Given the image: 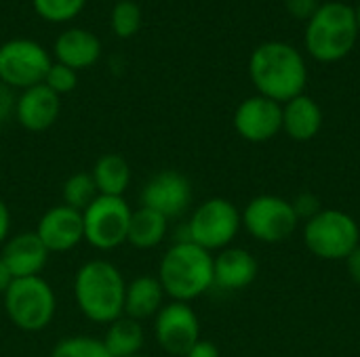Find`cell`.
Here are the masks:
<instances>
[{
  "label": "cell",
  "instance_id": "4",
  "mask_svg": "<svg viewBox=\"0 0 360 357\" xmlns=\"http://www.w3.org/2000/svg\"><path fill=\"white\" fill-rule=\"evenodd\" d=\"M359 40L356 11L344 2H327L308 19L304 42L308 53L321 63L344 59Z\"/></svg>",
  "mask_w": 360,
  "mask_h": 357
},
{
  "label": "cell",
  "instance_id": "24",
  "mask_svg": "<svg viewBox=\"0 0 360 357\" xmlns=\"http://www.w3.org/2000/svg\"><path fill=\"white\" fill-rule=\"evenodd\" d=\"M97 196L99 191L95 187L91 173H74L72 177L65 179L61 187V204L80 213H84Z\"/></svg>",
  "mask_w": 360,
  "mask_h": 357
},
{
  "label": "cell",
  "instance_id": "30",
  "mask_svg": "<svg viewBox=\"0 0 360 357\" xmlns=\"http://www.w3.org/2000/svg\"><path fill=\"white\" fill-rule=\"evenodd\" d=\"M319 6L316 0H287V11L297 19H310Z\"/></svg>",
  "mask_w": 360,
  "mask_h": 357
},
{
  "label": "cell",
  "instance_id": "35",
  "mask_svg": "<svg viewBox=\"0 0 360 357\" xmlns=\"http://www.w3.org/2000/svg\"><path fill=\"white\" fill-rule=\"evenodd\" d=\"M15 278L11 276V271H8V267H6V263L2 261V257H0V295H4L6 292V288L11 286V282H13Z\"/></svg>",
  "mask_w": 360,
  "mask_h": 357
},
{
  "label": "cell",
  "instance_id": "13",
  "mask_svg": "<svg viewBox=\"0 0 360 357\" xmlns=\"http://www.w3.org/2000/svg\"><path fill=\"white\" fill-rule=\"evenodd\" d=\"M234 128L249 143H266L283 130V105L262 95L249 97L234 112Z\"/></svg>",
  "mask_w": 360,
  "mask_h": 357
},
{
  "label": "cell",
  "instance_id": "31",
  "mask_svg": "<svg viewBox=\"0 0 360 357\" xmlns=\"http://www.w3.org/2000/svg\"><path fill=\"white\" fill-rule=\"evenodd\" d=\"M15 95H13V88L6 86L4 82H0V122H4L13 112H15Z\"/></svg>",
  "mask_w": 360,
  "mask_h": 357
},
{
  "label": "cell",
  "instance_id": "10",
  "mask_svg": "<svg viewBox=\"0 0 360 357\" xmlns=\"http://www.w3.org/2000/svg\"><path fill=\"white\" fill-rule=\"evenodd\" d=\"M51 63L42 44L30 38H13L0 46V82L11 88H32L44 82Z\"/></svg>",
  "mask_w": 360,
  "mask_h": 357
},
{
  "label": "cell",
  "instance_id": "20",
  "mask_svg": "<svg viewBox=\"0 0 360 357\" xmlns=\"http://www.w3.org/2000/svg\"><path fill=\"white\" fill-rule=\"evenodd\" d=\"M165 290L156 276H139L127 282L124 290V316L137 322L156 318V314L165 307Z\"/></svg>",
  "mask_w": 360,
  "mask_h": 357
},
{
  "label": "cell",
  "instance_id": "36",
  "mask_svg": "<svg viewBox=\"0 0 360 357\" xmlns=\"http://www.w3.org/2000/svg\"><path fill=\"white\" fill-rule=\"evenodd\" d=\"M356 11V23H359V36H360V4L354 8Z\"/></svg>",
  "mask_w": 360,
  "mask_h": 357
},
{
  "label": "cell",
  "instance_id": "7",
  "mask_svg": "<svg viewBox=\"0 0 360 357\" xmlns=\"http://www.w3.org/2000/svg\"><path fill=\"white\" fill-rule=\"evenodd\" d=\"M240 229L243 217L236 204L226 198H209L190 215L184 238L213 255L232 246Z\"/></svg>",
  "mask_w": 360,
  "mask_h": 357
},
{
  "label": "cell",
  "instance_id": "22",
  "mask_svg": "<svg viewBox=\"0 0 360 357\" xmlns=\"http://www.w3.org/2000/svg\"><path fill=\"white\" fill-rule=\"evenodd\" d=\"M167 234H169V219H165L162 215H158L152 208L139 206L131 215L127 244H131L139 250H150V248H156L158 244H162Z\"/></svg>",
  "mask_w": 360,
  "mask_h": 357
},
{
  "label": "cell",
  "instance_id": "37",
  "mask_svg": "<svg viewBox=\"0 0 360 357\" xmlns=\"http://www.w3.org/2000/svg\"><path fill=\"white\" fill-rule=\"evenodd\" d=\"M131 357H148V356H141V353H137V356H131Z\"/></svg>",
  "mask_w": 360,
  "mask_h": 357
},
{
  "label": "cell",
  "instance_id": "21",
  "mask_svg": "<svg viewBox=\"0 0 360 357\" xmlns=\"http://www.w3.org/2000/svg\"><path fill=\"white\" fill-rule=\"evenodd\" d=\"M91 177L99 196L124 198L131 185V166L120 154H103L101 158H97Z\"/></svg>",
  "mask_w": 360,
  "mask_h": 357
},
{
  "label": "cell",
  "instance_id": "2",
  "mask_svg": "<svg viewBox=\"0 0 360 357\" xmlns=\"http://www.w3.org/2000/svg\"><path fill=\"white\" fill-rule=\"evenodd\" d=\"M124 290L127 282L120 269L105 259L86 261L74 276L76 307L95 324L108 326L124 316Z\"/></svg>",
  "mask_w": 360,
  "mask_h": 357
},
{
  "label": "cell",
  "instance_id": "27",
  "mask_svg": "<svg viewBox=\"0 0 360 357\" xmlns=\"http://www.w3.org/2000/svg\"><path fill=\"white\" fill-rule=\"evenodd\" d=\"M32 2H34V11L51 23H63L74 19L76 15H80V11L86 4V0H32Z\"/></svg>",
  "mask_w": 360,
  "mask_h": 357
},
{
  "label": "cell",
  "instance_id": "12",
  "mask_svg": "<svg viewBox=\"0 0 360 357\" xmlns=\"http://www.w3.org/2000/svg\"><path fill=\"white\" fill-rule=\"evenodd\" d=\"M192 204V183L179 170H160L141 189V206L165 219H179Z\"/></svg>",
  "mask_w": 360,
  "mask_h": 357
},
{
  "label": "cell",
  "instance_id": "19",
  "mask_svg": "<svg viewBox=\"0 0 360 357\" xmlns=\"http://www.w3.org/2000/svg\"><path fill=\"white\" fill-rule=\"evenodd\" d=\"M323 128V109L321 105L308 97L300 95L287 103H283V133L293 141H310Z\"/></svg>",
  "mask_w": 360,
  "mask_h": 357
},
{
  "label": "cell",
  "instance_id": "8",
  "mask_svg": "<svg viewBox=\"0 0 360 357\" xmlns=\"http://www.w3.org/2000/svg\"><path fill=\"white\" fill-rule=\"evenodd\" d=\"M240 217L247 234L264 244H281L289 240L300 225L291 200L272 194H262L249 200L245 210H240Z\"/></svg>",
  "mask_w": 360,
  "mask_h": 357
},
{
  "label": "cell",
  "instance_id": "23",
  "mask_svg": "<svg viewBox=\"0 0 360 357\" xmlns=\"http://www.w3.org/2000/svg\"><path fill=\"white\" fill-rule=\"evenodd\" d=\"M101 341L112 357L137 356V353H141V347H143L141 322L120 316L118 320L108 324V330Z\"/></svg>",
  "mask_w": 360,
  "mask_h": 357
},
{
  "label": "cell",
  "instance_id": "26",
  "mask_svg": "<svg viewBox=\"0 0 360 357\" xmlns=\"http://www.w3.org/2000/svg\"><path fill=\"white\" fill-rule=\"evenodd\" d=\"M110 25L112 32L118 38H131L139 32L141 27V8L133 0H120L114 4L112 15H110Z\"/></svg>",
  "mask_w": 360,
  "mask_h": 357
},
{
  "label": "cell",
  "instance_id": "5",
  "mask_svg": "<svg viewBox=\"0 0 360 357\" xmlns=\"http://www.w3.org/2000/svg\"><path fill=\"white\" fill-rule=\"evenodd\" d=\"M306 248L323 261H346L360 246L359 221L340 208H323L304 223Z\"/></svg>",
  "mask_w": 360,
  "mask_h": 357
},
{
  "label": "cell",
  "instance_id": "9",
  "mask_svg": "<svg viewBox=\"0 0 360 357\" xmlns=\"http://www.w3.org/2000/svg\"><path fill=\"white\" fill-rule=\"evenodd\" d=\"M131 215L133 208L124 198L97 196L93 204L82 213L84 242L97 250H114L127 244Z\"/></svg>",
  "mask_w": 360,
  "mask_h": 357
},
{
  "label": "cell",
  "instance_id": "28",
  "mask_svg": "<svg viewBox=\"0 0 360 357\" xmlns=\"http://www.w3.org/2000/svg\"><path fill=\"white\" fill-rule=\"evenodd\" d=\"M42 84H46L55 95H68V93H72L74 88H76V84H78V74H76V69H72V67H68V65H63V63H51V67H49V72H46V76H44V82Z\"/></svg>",
  "mask_w": 360,
  "mask_h": 357
},
{
  "label": "cell",
  "instance_id": "15",
  "mask_svg": "<svg viewBox=\"0 0 360 357\" xmlns=\"http://www.w3.org/2000/svg\"><path fill=\"white\" fill-rule=\"evenodd\" d=\"M259 274L257 259L238 246H228L213 255V288L238 292L249 288Z\"/></svg>",
  "mask_w": 360,
  "mask_h": 357
},
{
  "label": "cell",
  "instance_id": "33",
  "mask_svg": "<svg viewBox=\"0 0 360 357\" xmlns=\"http://www.w3.org/2000/svg\"><path fill=\"white\" fill-rule=\"evenodd\" d=\"M8 238H11V210L0 200V246H4Z\"/></svg>",
  "mask_w": 360,
  "mask_h": 357
},
{
  "label": "cell",
  "instance_id": "32",
  "mask_svg": "<svg viewBox=\"0 0 360 357\" xmlns=\"http://www.w3.org/2000/svg\"><path fill=\"white\" fill-rule=\"evenodd\" d=\"M184 357H221V353L215 343H211L207 339H198Z\"/></svg>",
  "mask_w": 360,
  "mask_h": 357
},
{
  "label": "cell",
  "instance_id": "18",
  "mask_svg": "<svg viewBox=\"0 0 360 357\" xmlns=\"http://www.w3.org/2000/svg\"><path fill=\"white\" fill-rule=\"evenodd\" d=\"M53 50H55L57 63H63L78 72L97 63L101 55V42L93 32L72 27L57 36Z\"/></svg>",
  "mask_w": 360,
  "mask_h": 357
},
{
  "label": "cell",
  "instance_id": "3",
  "mask_svg": "<svg viewBox=\"0 0 360 357\" xmlns=\"http://www.w3.org/2000/svg\"><path fill=\"white\" fill-rule=\"evenodd\" d=\"M156 278L171 301L192 303L213 288V255L190 240H177L162 255Z\"/></svg>",
  "mask_w": 360,
  "mask_h": 357
},
{
  "label": "cell",
  "instance_id": "14",
  "mask_svg": "<svg viewBox=\"0 0 360 357\" xmlns=\"http://www.w3.org/2000/svg\"><path fill=\"white\" fill-rule=\"evenodd\" d=\"M36 234L51 255L68 252L84 240L82 213L65 204L51 206L38 221Z\"/></svg>",
  "mask_w": 360,
  "mask_h": 357
},
{
  "label": "cell",
  "instance_id": "25",
  "mask_svg": "<svg viewBox=\"0 0 360 357\" xmlns=\"http://www.w3.org/2000/svg\"><path fill=\"white\" fill-rule=\"evenodd\" d=\"M51 357H112L108 353L105 345L101 339L97 337H84V335H76V337H68L63 341H59Z\"/></svg>",
  "mask_w": 360,
  "mask_h": 357
},
{
  "label": "cell",
  "instance_id": "16",
  "mask_svg": "<svg viewBox=\"0 0 360 357\" xmlns=\"http://www.w3.org/2000/svg\"><path fill=\"white\" fill-rule=\"evenodd\" d=\"M2 261L6 263L11 276L17 278H34L40 276L49 263L51 252L42 244L36 231H21L11 236L0 252Z\"/></svg>",
  "mask_w": 360,
  "mask_h": 357
},
{
  "label": "cell",
  "instance_id": "29",
  "mask_svg": "<svg viewBox=\"0 0 360 357\" xmlns=\"http://www.w3.org/2000/svg\"><path fill=\"white\" fill-rule=\"evenodd\" d=\"M291 204H293V210H295L297 219L304 221V223L323 210V204H321L319 196L312 194V191H302V194H297V196L291 200Z\"/></svg>",
  "mask_w": 360,
  "mask_h": 357
},
{
  "label": "cell",
  "instance_id": "6",
  "mask_svg": "<svg viewBox=\"0 0 360 357\" xmlns=\"http://www.w3.org/2000/svg\"><path fill=\"white\" fill-rule=\"evenodd\" d=\"M2 299L11 324L23 332L44 330L57 311L55 290L42 276L13 280Z\"/></svg>",
  "mask_w": 360,
  "mask_h": 357
},
{
  "label": "cell",
  "instance_id": "34",
  "mask_svg": "<svg viewBox=\"0 0 360 357\" xmlns=\"http://www.w3.org/2000/svg\"><path fill=\"white\" fill-rule=\"evenodd\" d=\"M346 269H348V276L352 278V282L360 286V246H356L352 250V255L346 259Z\"/></svg>",
  "mask_w": 360,
  "mask_h": 357
},
{
  "label": "cell",
  "instance_id": "1",
  "mask_svg": "<svg viewBox=\"0 0 360 357\" xmlns=\"http://www.w3.org/2000/svg\"><path fill=\"white\" fill-rule=\"evenodd\" d=\"M249 76L262 97L283 105L304 95L308 67L295 46L287 42H264L249 59Z\"/></svg>",
  "mask_w": 360,
  "mask_h": 357
},
{
  "label": "cell",
  "instance_id": "11",
  "mask_svg": "<svg viewBox=\"0 0 360 357\" xmlns=\"http://www.w3.org/2000/svg\"><path fill=\"white\" fill-rule=\"evenodd\" d=\"M154 337L162 351L184 357L200 339V322L190 303L169 301L154 318Z\"/></svg>",
  "mask_w": 360,
  "mask_h": 357
},
{
  "label": "cell",
  "instance_id": "17",
  "mask_svg": "<svg viewBox=\"0 0 360 357\" xmlns=\"http://www.w3.org/2000/svg\"><path fill=\"white\" fill-rule=\"evenodd\" d=\"M61 101L46 84H36L32 88L21 90L15 103L17 122L30 133H42L51 128L59 118Z\"/></svg>",
  "mask_w": 360,
  "mask_h": 357
}]
</instances>
